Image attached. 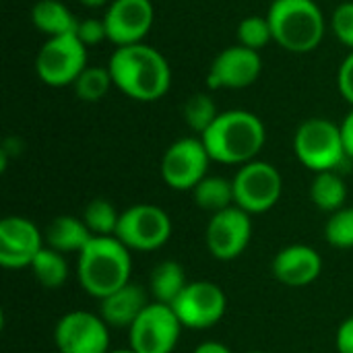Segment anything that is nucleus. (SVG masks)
Instances as JSON below:
<instances>
[{
  "instance_id": "1",
  "label": "nucleus",
  "mask_w": 353,
  "mask_h": 353,
  "mask_svg": "<svg viewBox=\"0 0 353 353\" xmlns=\"http://www.w3.org/2000/svg\"><path fill=\"white\" fill-rule=\"evenodd\" d=\"M108 68L114 85L134 101H157L172 85V68L165 56L147 43L116 48Z\"/></svg>"
},
{
  "instance_id": "2",
  "label": "nucleus",
  "mask_w": 353,
  "mask_h": 353,
  "mask_svg": "<svg viewBox=\"0 0 353 353\" xmlns=\"http://www.w3.org/2000/svg\"><path fill=\"white\" fill-rule=\"evenodd\" d=\"M209 155L217 163L244 165L256 159L267 141L263 120L248 110L219 112L215 122L201 134Z\"/></svg>"
},
{
  "instance_id": "3",
  "label": "nucleus",
  "mask_w": 353,
  "mask_h": 353,
  "mask_svg": "<svg viewBox=\"0 0 353 353\" xmlns=\"http://www.w3.org/2000/svg\"><path fill=\"white\" fill-rule=\"evenodd\" d=\"M132 259L130 250L116 236H93L89 244L79 252L77 277L81 288L103 300L130 283Z\"/></svg>"
},
{
  "instance_id": "4",
  "label": "nucleus",
  "mask_w": 353,
  "mask_h": 353,
  "mask_svg": "<svg viewBox=\"0 0 353 353\" xmlns=\"http://www.w3.org/2000/svg\"><path fill=\"white\" fill-rule=\"evenodd\" d=\"M267 19L273 41L292 54L316 50L325 37V14L314 0H273Z\"/></svg>"
},
{
  "instance_id": "5",
  "label": "nucleus",
  "mask_w": 353,
  "mask_h": 353,
  "mask_svg": "<svg viewBox=\"0 0 353 353\" xmlns=\"http://www.w3.org/2000/svg\"><path fill=\"white\" fill-rule=\"evenodd\" d=\"M294 153L304 168L316 174L337 172L350 161L339 126L327 118H310L300 124L294 137Z\"/></svg>"
},
{
  "instance_id": "6",
  "label": "nucleus",
  "mask_w": 353,
  "mask_h": 353,
  "mask_svg": "<svg viewBox=\"0 0 353 353\" xmlns=\"http://www.w3.org/2000/svg\"><path fill=\"white\" fill-rule=\"evenodd\" d=\"M232 182L236 207H240L248 215L271 211L279 203L283 192V178L279 170L273 163L259 159L240 165Z\"/></svg>"
},
{
  "instance_id": "7",
  "label": "nucleus",
  "mask_w": 353,
  "mask_h": 353,
  "mask_svg": "<svg viewBox=\"0 0 353 353\" xmlns=\"http://www.w3.org/2000/svg\"><path fill=\"white\" fill-rule=\"evenodd\" d=\"M85 68L87 46L74 33L48 37L35 58V72L50 87L74 85Z\"/></svg>"
},
{
  "instance_id": "8",
  "label": "nucleus",
  "mask_w": 353,
  "mask_h": 353,
  "mask_svg": "<svg viewBox=\"0 0 353 353\" xmlns=\"http://www.w3.org/2000/svg\"><path fill=\"white\" fill-rule=\"evenodd\" d=\"M172 236V219L157 205H132L120 213L116 238L137 252L159 250Z\"/></svg>"
},
{
  "instance_id": "9",
  "label": "nucleus",
  "mask_w": 353,
  "mask_h": 353,
  "mask_svg": "<svg viewBox=\"0 0 353 353\" xmlns=\"http://www.w3.org/2000/svg\"><path fill=\"white\" fill-rule=\"evenodd\" d=\"M182 329L172 306L151 302L128 329L130 350L134 353H172Z\"/></svg>"
},
{
  "instance_id": "10",
  "label": "nucleus",
  "mask_w": 353,
  "mask_h": 353,
  "mask_svg": "<svg viewBox=\"0 0 353 353\" xmlns=\"http://www.w3.org/2000/svg\"><path fill=\"white\" fill-rule=\"evenodd\" d=\"M211 155L199 137H184L172 143L161 157V178L174 190H194L207 178Z\"/></svg>"
},
{
  "instance_id": "11",
  "label": "nucleus",
  "mask_w": 353,
  "mask_h": 353,
  "mask_svg": "<svg viewBox=\"0 0 353 353\" xmlns=\"http://www.w3.org/2000/svg\"><path fill=\"white\" fill-rule=\"evenodd\" d=\"M172 308L184 329L205 331L215 327L225 316L228 298L213 281H188Z\"/></svg>"
},
{
  "instance_id": "12",
  "label": "nucleus",
  "mask_w": 353,
  "mask_h": 353,
  "mask_svg": "<svg viewBox=\"0 0 353 353\" xmlns=\"http://www.w3.org/2000/svg\"><path fill=\"white\" fill-rule=\"evenodd\" d=\"M54 341L60 353H110V327L108 323L85 310L64 314L56 329Z\"/></svg>"
},
{
  "instance_id": "13",
  "label": "nucleus",
  "mask_w": 353,
  "mask_h": 353,
  "mask_svg": "<svg viewBox=\"0 0 353 353\" xmlns=\"http://www.w3.org/2000/svg\"><path fill=\"white\" fill-rule=\"evenodd\" d=\"M250 238H252L250 215L236 205L211 215L205 232V242L211 256L223 263L238 259L248 248Z\"/></svg>"
},
{
  "instance_id": "14",
  "label": "nucleus",
  "mask_w": 353,
  "mask_h": 353,
  "mask_svg": "<svg viewBox=\"0 0 353 353\" xmlns=\"http://www.w3.org/2000/svg\"><path fill=\"white\" fill-rule=\"evenodd\" d=\"M155 21V8L151 0H112L105 14L108 41L116 48L143 43Z\"/></svg>"
},
{
  "instance_id": "15",
  "label": "nucleus",
  "mask_w": 353,
  "mask_h": 353,
  "mask_svg": "<svg viewBox=\"0 0 353 353\" xmlns=\"http://www.w3.org/2000/svg\"><path fill=\"white\" fill-rule=\"evenodd\" d=\"M43 246V234L31 219L8 215L0 221V265L4 269L31 267Z\"/></svg>"
},
{
  "instance_id": "16",
  "label": "nucleus",
  "mask_w": 353,
  "mask_h": 353,
  "mask_svg": "<svg viewBox=\"0 0 353 353\" xmlns=\"http://www.w3.org/2000/svg\"><path fill=\"white\" fill-rule=\"evenodd\" d=\"M261 72V54L238 43L225 48L215 56V60L209 66L207 85L211 89H246L252 83H256Z\"/></svg>"
},
{
  "instance_id": "17",
  "label": "nucleus",
  "mask_w": 353,
  "mask_h": 353,
  "mask_svg": "<svg viewBox=\"0 0 353 353\" xmlns=\"http://www.w3.org/2000/svg\"><path fill=\"white\" fill-rule=\"evenodd\" d=\"M271 271L273 277L285 288H306L321 277L323 259L306 244H292L275 254Z\"/></svg>"
},
{
  "instance_id": "18",
  "label": "nucleus",
  "mask_w": 353,
  "mask_h": 353,
  "mask_svg": "<svg viewBox=\"0 0 353 353\" xmlns=\"http://www.w3.org/2000/svg\"><path fill=\"white\" fill-rule=\"evenodd\" d=\"M149 304L151 302H147V292L139 283L130 281L118 292L99 300V316L108 323V327L130 329Z\"/></svg>"
},
{
  "instance_id": "19",
  "label": "nucleus",
  "mask_w": 353,
  "mask_h": 353,
  "mask_svg": "<svg viewBox=\"0 0 353 353\" xmlns=\"http://www.w3.org/2000/svg\"><path fill=\"white\" fill-rule=\"evenodd\" d=\"M91 238H93V234L89 232L85 221L79 217H72V215H60V217L52 219L43 234L46 246L52 250H58L62 254H70V252L79 254L89 244Z\"/></svg>"
},
{
  "instance_id": "20",
  "label": "nucleus",
  "mask_w": 353,
  "mask_h": 353,
  "mask_svg": "<svg viewBox=\"0 0 353 353\" xmlns=\"http://www.w3.org/2000/svg\"><path fill=\"white\" fill-rule=\"evenodd\" d=\"M31 23L48 37L77 33L79 21L60 0H37L31 8Z\"/></svg>"
},
{
  "instance_id": "21",
  "label": "nucleus",
  "mask_w": 353,
  "mask_h": 353,
  "mask_svg": "<svg viewBox=\"0 0 353 353\" xmlns=\"http://www.w3.org/2000/svg\"><path fill=\"white\" fill-rule=\"evenodd\" d=\"M186 285H188V279H186L184 267L176 261H161L153 269L151 281H149L153 302L168 304V306L176 302V298L184 292Z\"/></svg>"
},
{
  "instance_id": "22",
  "label": "nucleus",
  "mask_w": 353,
  "mask_h": 353,
  "mask_svg": "<svg viewBox=\"0 0 353 353\" xmlns=\"http://www.w3.org/2000/svg\"><path fill=\"white\" fill-rule=\"evenodd\" d=\"M192 199L203 211H209L211 215H215L236 205L234 182L221 176H207L194 186Z\"/></svg>"
},
{
  "instance_id": "23",
  "label": "nucleus",
  "mask_w": 353,
  "mask_h": 353,
  "mask_svg": "<svg viewBox=\"0 0 353 353\" xmlns=\"http://www.w3.org/2000/svg\"><path fill=\"white\" fill-rule=\"evenodd\" d=\"M310 201L327 213H335L345 207L347 184L337 172H321L310 184Z\"/></svg>"
},
{
  "instance_id": "24",
  "label": "nucleus",
  "mask_w": 353,
  "mask_h": 353,
  "mask_svg": "<svg viewBox=\"0 0 353 353\" xmlns=\"http://www.w3.org/2000/svg\"><path fill=\"white\" fill-rule=\"evenodd\" d=\"M31 273L37 279V283L46 290H60L68 279V263L66 256L58 250H52L48 246L41 248V252L31 263Z\"/></svg>"
},
{
  "instance_id": "25",
  "label": "nucleus",
  "mask_w": 353,
  "mask_h": 353,
  "mask_svg": "<svg viewBox=\"0 0 353 353\" xmlns=\"http://www.w3.org/2000/svg\"><path fill=\"white\" fill-rule=\"evenodd\" d=\"M83 221L93 236H116L120 213L105 199H93L83 213Z\"/></svg>"
},
{
  "instance_id": "26",
  "label": "nucleus",
  "mask_w": 353,
  "mask_h": 353,
  "mask_svg": "<svg viewBox=\"0 0 353 353\" xmlns=\"http://www.w3.org/2000/svg\"><path fill=\"white\" fill-rule=\"evenodd\" d=\"M114 85L110 68H99V66H87L81 77L74 81V93L79 99L95 103L99 99L105 97V93L110 91V87Z\"/></svg>"
},
{
  "instance_id": "27",
  "label": "nucleus",
  "mask_w": 353,
  "mask_h": 353,
  "mask_svg": "<svg viewBox=\"0 0 353 353\" xmlns=\"http://www.w3.org/2000/svg\"><path fill=\"white\" fill-rule=\"evenodd\" d=\"M182 114H184V120L186 124L199 132V137L215 122V118L219 116L217 112V105L215 101L207 95V93H194L186 99L184 108H182Z\"/></svg>"
},
{
  "instance_id": "28",
  "label": "nucleus",
  "mask_w": 353,
  "mask_h": 353,
  "mask_svg": "<svg viewBox=\"0 0 353 353\" xmlns=\"http://www.w3.org/2000/svg\"><path fill=\"white\" fill-rule=\"evenodd\" d=\"M325 240L339 250L353 248V207H343L331 213L325 223Z\"/></svg>"
},
{
  "instance_id": "29",
  "label": "nucleus",
  "mask_w": 353,
  "mask_h": 353,
  "mask_svg": "<svg viewBox=\"0 0 353 353\" xmlns=\"http://www.w3.org/2000/svg\"><path fill=\"white\" fill-rule=\"evenodd\" d=\"M238 41L244 48H250L254 52H261L267 43L273 41V31L269 25L267 14H252L242 19V23L238 25Z\"/></svg>"
},
{
  "instance_id": "30",
  "label": "nucleus",
  "mask_w": 353,
  "mask_h": 353,
  "mask_svg": "<svg viewBox=\"0 0 353 353\" xmlns=\"http://www.w3.org/2000/svg\"><path fill=\"white\" fill-rule=\"evenodd\" d=\"M331 27H333V33L337 35V39L343 46L352 48L353 52V2H343L335 8Z\"/></svg>"
},
{
  "instance_id": "31",
  "label": "nucleus",
  "mask_w": 353,
  "mask_h": 353,
  "mask_svg": "<svg viewBox=\"0 0 353 353\" xmlns=\"http://www.w3.org/2000/svg\"><path fill=\"white\" fill-rule=\"evenodd\" d=\"M74 35H77L87 48L97 46V43H101L103 39H108L105 23H103V19H95V17L83 19V21H79L77 33H74Z\"/></svg>"
},
{
  "instance_id": "32",
  "label": "nucleus",
  "mask_w": 353,
  "mask_h": 353,
  "mask_svg": "<svg viewBox=\"0 0 353 353\" xmlns=\"http://www.w3.org/2000/svg\"><path fill=\"white\" fill-rule=\"evenodd\" d=\"M337 87H339V93L343 95V99L353 105V52L339 66Z\"/></svg>"
},
{
  "instance_id": "33",
  "label": "nucleus",
  "mask_w": 353,
  "mask_h": 353,
  "mask_svg": "<svg viewBox=\"0 0 353 353\" xmlns=\"http://www.w3.org/2000/svg\"><path fill=\"white\" fill-rule=\"evenodd\" d=\"M335 345L339 353H353V316L345 319L339 329H337V337H335Z\"/></svg>"
},
{
  "instance_id": "34",
  "label": "nucleus",
  "mask_w": 353,
  "mask_h": 353,
  "mask_svg": "<svg viewBox=\"0 0 353 353\" xmlns=\"http://www.w3.org/2000/svg\"><path fill=\"white\" fill-rule=\"evenodd\" d=\"M339 130H341V139H343L345 153H347L350 161H353V110L343 118V122L339 124Z\"/></svg>"
},
{
  "instance_id": "35",
  "label": "nucleus",
  "mask_w": 353,
  "mask_h": 353,
  "mask_svg": "<svg viewBox=\"0 0 353 353\" xmlns=\"http://www.w3.org/2000/svg\"><path fill=\"white\" fill-rule=\"evenodd\" d=\"M192 353H234V352H232L228 345L219 343V341H205V343L196 345Z\"/></svg>"
},
{
  "instance_id": "36",
  "label": "nucleus",
  "mask_w": 353,
  "mask_h": 353,
  "mask_svg": "<svg viewBox=\"0 0 353 353\" xmlns=\"http://www.w3.org/2000/svg\"><path fill=\"white\" fill-rule=\"evenodd\" d=\"M83 6H87V8H99V6H103V4H108L110 0H79Z\"/></svg>"
},
{
  "instance_id": "37",
  "label": "nucleus",
  "mask_w": 353,
  "mask_h": 353,
  "mask_svg": "<svg viewBox=\"0 0 353 353\" xmlns=\"http://www.w3.org/2000/svg\"><path fill=\"white\" fill-rule=\"evenodd\" d=\"M110 353H134L132 350H114V352H110Z\"/></svg>"
},
{
  "instance_id": "38",
  "label": "nucleus",
  "mask_w": 353,
  "mask_h": 353,
  "mask_svg": "<svg viewBox=\"0 0 353 353\" xmlns=\"http://www.w3.org/2000/svg\"><path fill=\"white\" fill-rule=\"evenodd\" d=\"M248 353H265V352H248Z\"/></svg>"
}]
</instances>
